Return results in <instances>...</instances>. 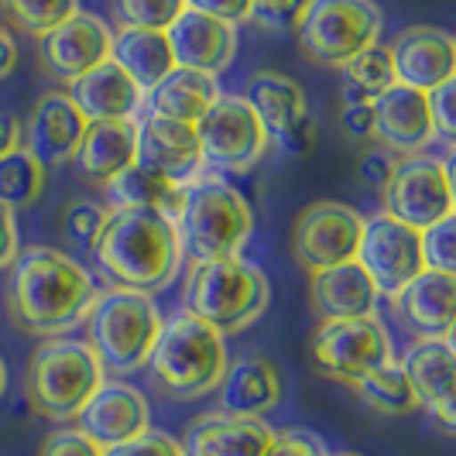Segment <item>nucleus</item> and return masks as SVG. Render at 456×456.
Wrapping results in <instances>:
<instances>
[{"mask_svg": "<svg viewBox=\"0 0 456 456\" xmlns=\"http://www.w3.org/2000/svg\"><path fill=\"white\" fill-rule=\"evenodd\" d=\"M7 272V316L21 333L42 340L79 326L100 296L93 274L55 248H28Z\"/></svg>", "mask_w": 456, "mask_h": 456, "instance_id": "nucleus-1", "label": "nucleus"}, {"mask_svg": "<svg viewBox=\"0 0 456 456\" xmlns=\"http://www.w3.org/2000/svg\"><path fill=\"white\" fill-rule=\"evenodd\" d=\"M90 251L120 289H134L144 296L168 289L183 265L175 224L155 209L131 206H114L107 213Z\"/></svg>", "mask_w": 456, "mask_h": 456, "instance_id": "nucleus-2", "label": "nucleus"}, {"mask_svg": "<svg viewBox=\"0 0 456 456\" xmlns=\"http://www.w3.org/2000/svg\"><path fill=\"white\" fill-rule=\"evenodd\" d=\"M227 364L224 333L189 316L185 309H175L161 322L159 340L151 346V357L144 367L151 370V381L165 398L196 402V398H206L209 391H216Z\"/></svg>", "mask_w": 456, "mask_h": 456, "instance_id": "nucleus-3", "label": "nucleus"}, {"mask_svg": "<svg viewBox=\"0 0 456 456\" xmlns=\"http://www.w3.org/2000/svg\"><path fill=\"white\" fill-rule=\"evenodd\" d=\"M175 230H179L183 254L192 265L240 257L254 230L251 203L224 175L203 172L183 185V206L175 216Z\"/></svg>", "mask_w": 456, "mask_h": 456, "instance_id": "nucleus-4", "label": "nucleus"}, {"mask_svg": "<svg viewBox=\"0 0 456 456\" xmlns=\"http://www.w3.org/2000/svg\"><path fill=\"white\" fill-rule=\"evenodd\" d=\"M107 370L96 350L76 337H45L31 350L24 370V398L48 422H76L96 391L103 388Z\"/></svg>", "mask_w": 456, "mask_h": 456, "instance_id": "nucleus-5", "label": "nucleus"}, {"mask_svg": "<svg viewBox=\"0 0 456 456\" xmlns=\"http://www.w3.org/2000/svg\"><path fill=\"white\" fill-rule=\"evenodd\" d=\"M272 302V281L257 265L244 257L196 261L185 274L183 309L206 326L227 333H244L265 316Z\"/></svg>", "mask_w": 456, "mask_h": 456, "instance_id": "nucleus-6", "label": "nucleus"}, {"mask_svg": "<svg viewBox=\"0 0 456 456\" xmlns=\"http://www.w3.org/2000/svg\"><path fill=\"white\" fill-rule=\"evenodd\" d=\"M161 322L165 316L151 296L134 289H110L93 298L83 326H86V343L96 350L103 370L124 378L148 364Z\"/></svg>", "mask_w": 456, "mask_h": 456, "instance_id": "nucleus-7", "label": "nucleus"}, {"mask_svg": "<svg viewBox=\"0 0 456 456\" xmlns=\"http://www.w3.org/2000/svg\"><path fill=\"white\" fill-rule=\"evenodd\" d=\"M385 14L374 0H313L296 28L298 52L322 69H343L364 48L378 45Z\"/></svg>", "mask_w": 456, "mask_h": 456, "instance_id": "nucleus-8", "label": "nucleus"}, {"mask_svg": "<svg viewBox=\"0 0 456 456\" xmlns=\"http://www.w3.org/2000/svg\"><path fill=\"white\" fill-rule=\"evenodd\" d=\"M196 137L203 165L216 175H244L257 168L272 148L265 124L257 120L244 96H220L196 120Z\"/></svg>", "mask_w": 456, "mask_h": 456, "instance_id": "nucleus-9", "label": "nucleus"}, {"mask_svg": "<svg viewBox=\"0 0 456 456\" xmlns=\"http://www.w3.org/2000/svg\"><path fill=\"white\" fill-rule=\"evenodd\" d=\"M309 357L322 378L354 385L367 370L395 361V346L378 316L361 320H326L309 337Z\"/></svg>", "mask_w": 456, "mask_h": 456, "instance_id": "nucleus-10", "label": "nucleus"}, {"mask_svg": "<svg viewBox=\"0 0 456 456\" xmlns=\"http://www.w3.org/2000/svg\"><path fill=\"white\" fill-rule=\"evenodd\" d=\"M381 196H385V213L391 220L422 233L439 220L453 216L450 165L429 155H409V159L395 161Z\"/></svg>", "mask_w": 456, "mask_h": 456, "instance_id": "nucleus-11", "label": "nucleus"}, {"mask_svg": "<svg viewBox=\"0 0 456 456\" xmlns=\"http://www.w3.org/2000/svg\"><path fill=\"white\" fill-rule=\"evenodd\" d=\"M361 230H364V216L354 206L337 203V200L309 203L296 216V227H292V254H296L298 268L316 274L346 265V261H357Z\"/></svg>", "mask_w": 456, "mask_h": 456, "instance_id": "nucleus-12", "label": "nucleus"}, {"mask_svg": "<svg viewBox=\"0 0 456 456\" xmlns=\"http://www.w3.org/2000/svg\"><path fill=\"white\" fill-rule=\"evenodd\" d=\"M244 100L251 103L257 120L265 124V131L272 141H278L289 155H302L313 148V134H316V120L309 110L305 90L296 79H289L285 72H254L248 79V93Z\"/></svg>", "mask_w": 456, "mask_h": 456, "instance_id": "nucleus-13", "label": "nucleus"}, {"mask_svg": "<svg viewBox=\"0 0 456 456\" xmlns=\"http://www.w3.org/2000/svg\"><path fill=\"white\" fill-rule=\"evenodd\" d=\"M357 265L370 274L378 296H398L419 272H426L422 251H419V230L391 220L388 213L364 220Z\"/></svg>", "mask_w": 456, "mask_h": 456, "instance_id": "nucleus-14", "label": "nucleus"}, {"mask_svg": "<svg viewBox=\"0 0 456 456\" xmlns=\"http://www.w3.org/2000/svg\"><path fill=\"white\" fill-rule=\"evenodd\" d=\"M110 59V28L96 14H72L38 38V66L48 79L72 86L79 76Z\"/></svg>", "mask_w": 456, "mask_h": 456, "instance_id": "nucleus-15", "label": "nucleus"}, {"mask_svg": "<svg viewBox=\"0 0 456 456\" xmlns=\"http://www.w3.org/2000/svg\"><path fill=\"white\" fill-rule=\"evenodd\" d=\"M137 165L151 168L155 175L175 185H185L196 175H203L206 165L203 151H200V137H196V124L148 114L137 124Z\"/></svg>", "mask_w": 456, "mask_h": 456, "instance_id": "nucleus-16", "label": "nucleus"}, {"mask_svg": "<svg viewBox=\"0 0 456 456\" xmlns=\"http://www.w3.org/2000/svg\"><path fill=\"white\" fill-rule=\"evenodd\" d=\"M370 107H374V141H381L385 151L409 159V155H422L433 144L436 127L426 93L391 83L388 90L370 100Z\"/></svg>", "mask_w": 456, "mask_h": 456, "instance_id": "nucleus-17", "label": "nucleus"}, {"mask_svg": "<svg viewBox=\"0 0 456 456\" xmlns=\"http://www.w3.org/2000/svg\"><path fill=\"white\" fill-rule=\"evenodd\" d=\"M395 83L411 86L419 93H429L453 79L456 72V42L450 31H439L429 24L405 28L388 45Z\"/></svg>", "mask_w": 456, "mask_h": 456, "instance_id": "nucleus-18", "label": "nucleus"}, {"mask_svg": "<svg viewBox=\"0 0 456 456\" xmlns=\"http://www.w3.org/2000/svg\"><path fill=\"white\" fill-rule=\"evenodd\" d=\"M76 429L86 433L103 450L127 443L134 436L151 429L148 398L127 381H103V388L86 402V409L76 415Z\"/></svg>", "mask_w": 456, "mask_h": 456, "instance_id": "nucleus-19", "label": "nucleus"}, {"mask_svg": "<svg viewBox=\"0 0 456 456\" xmlns=\"http://www.w3.org/2000/svg\"><path fill=\"white\" fill-rule=\"evenodd\" d=\"M402 370L409 378L411 391L422 409H429L436 422L453 433L456 429V402H453V340H415L402 357Z\"/></svg>", "mask_w": 456, "mask_h": 456, "instance_id": "nucleus-20", "label": "nucleus"}, {"mask_svg": "<svg viewBox=\"0 0 456 456\" xmlns=\"http://www.w3.org/2000/svg\"><path fill=\"white\" fill-rule=\"evenodd\" d=\"M86 117L72 103L69 93H45L35 100L28 124H21V144L42 165H66L72 161L79 137L86 131Z\"/></svg>", "mask_w": 456, "mask_h": 456, "instance_id": "nucleus-21", "label": "nucleus"}, {"mask_svg": "<svg viewBox=\"0 0 456 456\" xmlns=\"http://www.w3.org/2000/svg\"><path fill=\"white\" fill-rule=\"evenodd\" d=\"M456 278L443 272H419L409 285L391 296V309L415 340L453 337Z\"/></svg>", "mask_w": 456, "mask_h": 456, "instance_id": "nucleus-22", "label": "nucleus"}, {"mask_svg": "<svg viewBox=\"0 0 456 456\" xmlns=\"http://www.w3.org/2000/svg\"><path fill=\"white\" fill-rule=\"evenodd\" d=\"M168 48L175 66L183 69H200L209 76L227 72L233 55H237V28L224 24L216 18H206L200 11H189L175 18V24H168Z\"/></svg>", "mask_w": 456, "mask_h": 456, "instance_id": "nucleus-23", "label": "nucleus"}, {"mask_svg": "<svg viewBox=\"0 0 456 456\" xmlns=\"http://www.w3.org/2000/svg\"><path fill=\"white\" fill-rule=\"evenodd\" d=\"M137 161V120H90L79 137L72 165L79 179L90 185H107L124 175Z\"/></svg>", "mask_w": 456, "mask_h": 456, "instance_id": "nucleus-24", "label": "nucleus"}, {"mask_svg": "<svg viewBox=\"0 0 456 456\" xmlns=\"http://www.w3.org/2000/svg\"><path fill=\"white\" fill-rule=\"evenodd\" d=\"M274 429L265 419H240L227 411H206L185 429V456H265Z\"/></svg>", "mask_w": 456, "mask_h": 456, "instance_id": "nucleus-25", "label": "nucleus"}, {"mask_svg": "<svg viewBox=\"0 0 456 456\" xmlns=\"http://www.w3.org/2000/svg\"><path fill=\"white\" fill-rule=\"evenodd\" d=\"M216 391H220V411L240 415V419H265L272 409H278L285 385L272 357L251 354V357H240L237 364H227Z\"/></svg>", "mask_w": 456, "mask_h": 456, "instance_id": "nucleus-26", "label": "nucleus"}, {"mask_svg": "<svg viewBox=\"0 0 456 456\" xmlns=\"http://www.w3.org/2000/svg\"><path fill=\"white\" fill-rule=\"evenodd\" d=\"M309 298L322 322L326 320H361V316H378V289L370 274L346 261L337 268L309 274Z\"/></svg>", "mask_w": 456, "mask_h": 456, "instance_id": "nucleus-27", "label": "nucleus"}, {"mask_svg": "<svg viewBox=\"0 0 456 456\" xmlns=\"http://www.w3.org/2000/svg\"><path fill=\"white\" fill-rule=\"evenodd\" d=\"M69 96L86 120H134L144 90L117 62L107 59L86 76H79Z\"/></svg>", "mask_w": 456, "mask_h": 456, "instance_id": "nucleus-28", "label": "nucleus"}, {"mask_svg": "<svg viewBox=\"0 0 456 456\" xmlns=\"http://www.w3.org/2000/svg\"><path fill=\"white\" fill-rule=\"evenodd\" d=\"M220 79L200 72V69L175 66L159 86H151L148 96L141 100L151 117H168V120H183V124H196L200 117L220 100Z\"/></svg>", "mask_w": 456, "mask_h": 456, "instance_id": "nucleus-29", "label": "nucleus"}, {"mask_svg": "<svg viewBox=\"0 0 456 456\" xmlns=\"http://www.w3.org/2000/svg\"><path fill=\"white\" fill-rule=\"evenodd\" d=\"M110 62L124 69L144 93L175 69L168 35L148 28H117V35H110Z\"/></svg>", "mask_w": 456, "mask_h": 456, "instance_id": "nucleus-30", "label": "nucleus"}, {"mask_svg": "<svg viewBox=\"0 0 456 456\" xmlns=\"http://www.w3.org/2000/svg\"><path fill=\"white\" fill-rule=\"evenodd\" d=\"M107 192H110V203L114 206L155 209V213H161V216H168L172 224H175L179 206H183V185L161 179V175H155L151 168L137 165V161L124 172V175H117L114 183L107 185ZM114 206H110V209H114Z\"/></svg>", "mask_w": 456, "mask_h": 456, "instance_id": "nucleus-31", "label": "nucleus"}, {"mask_svg": "<svg viewBox=\"0 0 456 456\" xmlns=\"http://www.w3.org/2000/svg\"><path fill=\"white\" fill-rule=\"evenodd\" d=\"M350 388L357 391V398L378 415H409V411L419 409V398H415V391H411L409 378H405L398 361L367 370L364 378H357Z\"/></svg>", "mask_w": 456, "mask_h": 456, "instance_id": "nucleus-32", "label": "nucleus"}, {"mask_svg": "<svg viewBox=\"0 0 456 456\" xmlns=\"http://www.w3.org/2000/svg\"><path fill=\"white\" fill-rule=\"evenodd\" d=\"M45 165L35 159L28 148H14L7 155H0V206L7 209H28L42 200L45 192Z\"/></svg>", "mask_w": 456, "mask_h": 456, "instance_id": "nucleus-33", "label": "nucleus"}, {"mask_svg": "<svg viewBox=\"0 0 456 456\" xmlns=\"http://www.w3.org/2000/svg\"><path fill=\"white\" fill-rule=\"evenodd\" d=\"M0 11L18 31L42 38L72 14H79V0H0Z\"/></svg>", "mask_w": 456, "mask_h": 456, "instance_id": "nucleus-34", "label": "nucleus"}, {"mask_svg": "<svg viewBox=\"0 0 456 456\" xmlns=\"http://www.w3.org/2000/svg\"><path fill=\"white\" fill-rule=\"evenodd\" d=\"M343 76H346V83H350V96H367V100H374L378 93H385L391 83H395L388 45L364 48L361 55H354V59L343 66Z\"/></svg>", "mask_w": 456, "mask_h": 456, "instance_id": "nucleus-35", "label": "nucleus"}, {"mask_svg": "<svg viewBox=\"0 0 456 456\" xmlns=\"http://www.w3.org/2000/svg\"><path fill=\"white\" fill-rule=\"evenodd\" d=\"M110 7L120 28L168 31V24L185 11V0H110Z\"/></svg>", "mask_w": 456, "mask_h": 456, "instance_id": "nucleus-36", "label": "nucleus"}, {"mask_svg": "<svg viewBox=\"0 0 456 456\" xmlns=\"http://www.w3.org/2000/svg\"><path fill=\"white\" fill-rule=\"evenodd\" d=\"M107 213H110V209L100 206L96 200H72V203L62 209V237H66L69 244L90 251L96 233L103 227V220H107Z\"/></svg>", "mask_w": 456, "mask_h": 456, "instance_id": "nucleus-37", "label": "nucleus"}, {"mask_svg": "<svg viewBox=\"0 0 456 456\" xmlns=\"http://www.w3.org/2000/svg\"><path fill=\"white\" fill-rule=\"evenodd\" d=\"M419 251H422V265L429 272L453 274L456 272V220L446 216L433 224L429 230L419 233Z\"/></svg>", "mask_w": 456, "mask_h": 456, "instance_id": "nucleus-38", "label": "nucleus"}, {"mask_svg": "<svg viewBox=\"0 0 456 456\" xmlns=\"http://www.w3.org/2000/svg\"><path fill=\"white\" fill-rule=\"evenodd\" d=\"M309 4H313V0H251L248 21L257 24L261 31H278V35H285V31H296L298 24H302Z\"/></svg>", "mask_w": 456, "mask_h": 456, "instance_id": "nucleus-39", "label": "nucleus"}, {"mask_svg": "<svg viewBox=\"0 0 456 456\" xmlns=\"http://www.w3.org/2000/svg\"><path fill=\"white\" fill-rule=\"evenodd\" d=\"M103 456H185V453H183V443H179L175 436L148 429V433L134 436V439H127V443L107 446Z\"/></svg>", "mask_w": 456, "mask_h": 456, "instance_id": "nucleus-40", "label": "nucleus"}, {"mask_svg": "<svg viewBox=\"0 0 456 456\" xmlns=\"http://www.w3.org/2000/svg\"><path fill=\"white\" fill-rule=\"evenodd\" d=\"M38 456H103V446L72 426V429H55L52 436H45Z\"/></svg>", "mask_w": 456, "mask_h": 456, "instance_id": "nucleus-41", "label": "nucleus"}, {"mask_svg": "<svg viewBox=\"0 0 456 456\" xmlns=\"http://www.w3.org/2000/svg\"><path fill=\"white\" fill-rule=\"evenodd\" d=\"M265 456H330L320 436L309 429H281L272 436V446Z\"/></svg>", "mask_w": 456, "mask_h": 456, "instance_id": "nucleus-42", "label": "nucleus"}, {"mask_svg": "<svg viewBox=\"0 0 456 456\" xmlns=\"http://www.w3.org/2000/svg\"><path fill=\"white\" fill-rule=\"evenodd\" d=\"M343 131L354 141H374V107L367 96H346L340 110Z\"/></svg>", "mask_w": 456, "mask_h": 456, "instance_id": "nucleus-43", "label": "nucleus"}, {"mask_svg": "<svg viewBox=\"0 0 456 456\" xmlns=\"http://www.w3.org/2000/svg\"><path fill=\"white\" fill-rule=\"evenodd\" d=\"M453 96H456L453 79H446L443 86H436V90L426 93V100H429V117H433L436 134H443L446 141H453V131H456V120H453Z\"/></svg>", "mask_w": 456, "mask_h": 456, "instance_id": "nucleus-44", "label": "nucleus"}, {"mask_svg": "<svg viewBox=\"0 0 456 456\" xmlns=\"http://www.w3.org/2000/svg\"><path fill=\"white\" fill-rule=\"evenodd\" d=\"M189 11H200L206 18H216L224 24H248L251 14V0H185Z\"/></svg>", "mask_w": 456, "mask_h": 456, "instance_id": "nucleus-45", "label": "nucleus"}, {"mask_svg": "<svg viewBox=\"0 0 456 456\" xmlns=\"http://www.w3.org/2000/svg\"><path fill=\"white\" fill-rule=\"evenodd\" d=\"M391 168H395V155L385 148H367L361 161H357V179L370 189H385V183L391 179Z\"/></svg>", "mask_w": 456, "mask_h": 456, "instance_id": "nucleus-46", "label": "nucleus"}, {"mask_svg": "<svg viewBox=\"0 0 456 456\" xmlns=\"http://www.w3.org/2000/svg\"><path fill=\"white\" fill-rule=\"evenodd\" d=\"M21 254V230H18V216L14 209L0 206V272H7Z\"/></svg>", "mask_w": 456, "mask_h": 456, "instance_id": "nucleus-47", "label": "nucleus"}, {"mask_svg": "<svg viewBox=\"0 0 456 456\" xmlns=\"http://www.w3.org/2000/svg\"><path fill=\"white\" fill-rule=\"evenodd\" d=\"M21 148V120L7 110H0V155Z\"/></svg>", "mask_w": 456, "mask_h": 456, "instance_id": "nucleus-48", "label": "nucleus"}, {"mask_svg": "<svg viewBox=\"0 0 456 456\" xmlns=\"http://www.w3.org/2000/svg\"><path fill=\"white\" fill-rule=\"evenodd\" d=\"M14 69H18V42H14V35L0 24V83L11 79Z\"/></svg>", "mask_w": 456, "mask_h": 456, "instance_id": "nucleus-49", "label": "nucleus"}, {"mask_svg": "<svg viewBox=\"0 0 456 456\" xmlns=\"http://www.w3.org/2000/svg\"><path fill=\"white\" fill-rule=\"evenodd\" d=\"M7 388V364H4V357H0V395Z\"/></svg>", "mask_w": 456, "mask_h": 456, "instance_id": "nucleus-50", "label": "nucleus"}, {"mask_svg": "<svg viewBox=\"0 0 456 456\" xmlns=\"http://www.w3.org/2000/svg\"><path fill=\"white\" fill-rule=\"evenodd\" d=\"M333 456H361V453H333Z\"/></svg>", "mask_w": 456, "mask_h": 456, "instance_id": "nucleus-51", "label": "nucleus"}]
</instances>
